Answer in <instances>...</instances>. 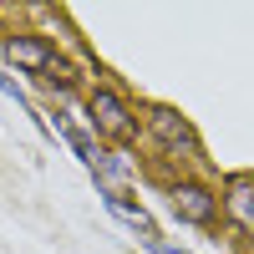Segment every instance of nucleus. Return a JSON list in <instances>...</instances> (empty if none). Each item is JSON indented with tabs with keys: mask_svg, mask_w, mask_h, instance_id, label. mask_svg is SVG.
Wrapping results in <instances>:
<instances>
[{
	"mask_svg": "<svg viewBox=\"0 0 254 254\" xmlns=\"http://www.w3.org/2000/svg\"><path fill=\"white\" fill-rule=\"evenodd\" d=\"M0 92H10V97H15V102H26V92H20V87H15V81H10V76H5V71H0Z\"/></svg>",
	"mask_w": 254,
	"mask_h": 254,
	"instance_id": "8",
	"label": "nucleus"
},
{
	"mask_svg": "<svg viewBox=\"0 0 254 254\" xmlns=\"http://www.w3.org/2000/svg\"><path fill=\"white\" fill-rule=\"evenodd\" d=\"M107 208L127 224V229H137V234L147 239V244H158V229H153V219H147V208H137V203H127V198H117V193H107Z\"/></svg>",
	"mask_w": 254,
	"mask_h": 254,
	"instance_id": "5",
	"label": "nucleus"
},
{
	"mask_svg": "<svg viewBox=\"0 0 254 254\" xmlns=\"http://www.w3.org/2000/svg\"><path fill=\"white\" fill-rule=\"evenodd\" d=\"M153 132L168 142V147H198V137H193V127H188L178 112H168V107H158L153 112Z\"/></svg>",
	"mask_w": 254,
	"mask_h": 254,
	"instance_id": "4",
	"label": "nucleus"
},
{
	"mask_svg": "<svg viewBox=\"0 0 254 254\" xmlns=\"http://www.w3.org/2000/svg\"><path fill=\"white\" fill-rule=\"evenodd\" d=\"M173 214L188 219V224H214L219 219V198L208 188H198V183H178L173 188Z\"/></svg>",
	"mask_w": 254,
	"mask_h": 254,
	"instance_id": "1",
	"label": "nucleus"
},
{
	"mask_svg": "<svg viewBox=\"0 0 254 254\" xmlns=\"http://www.w3.org/2000/svg\"><path fill=\"white\" fill-rule=\"evenodd\" d=\"M92 117L102 132H112V137H132V112H127V102L112 97V92H92Z\"/></svg>",
	"mask_w": 254,
	"mask_h": 254,
	"instance_id": "2",
	"label": "nucleus"
},
{
	"mask_svg": "<svg viewBox=\"0 0 254 254\" xmlns=\"http://www.w3.org/2000/svg\"><path fill=\"white\" fill-rule=\"evenodd\" d=\"M229 208H234L244 224H254V183H249V178L234 183V198H229Z\"/></svg>",
	"mask_w": 254,
	"mask_h": 254,
	"instance_id": "7",
	"label": "nucleus"
},
{
	"mask_svg": "<svg viewBox=\"0 0 254 254\" xmlns=\"http://www.w3.org/2000/svg\"><path fill=\"white\" fill-rule=\"evenodd\" d=\"M147 249H153V254H188V249H168L163 239H158V244H147Z\"/></svg>",
	"mask_w": 254,
	"mask_h": 254,
	"instance_id": "9",
	"label": "nucleus"
},
{
	"mask_svg": "<svg viewBox=\"0 0 254 254\" xmlns=\"http://www.w3.org/2000/svg\"><path fill=\"white\" fill-rule=\"evenodd\" d=\"M10 61H15V66H31V71H51V66H56L51 46H46V41H36V36H15V41H10Z\"/></svg>",
	"mask_w": 254,
	"mask_h": 254,
	"instance_id": "3",
	"label": "nucleus"
},
{
	"mask_svg": "<svg viewBox=\"0 0 254 254\" xmlns=\"http://www.w3.org/2000/svg\"><path fill=\"white\" fill-rule=\"evenodd\" d=\"M56 127H61V137H66V142L76 147V158H81V163H87L92 173H97V168H102V153H97V147H92V137L81 132V127H71L66 117H56Z\"/></svg>",
	"mask_w": 254,
	"mask_h": 254,
	"instance_id": "6",
	"label": "nucleus"
}]
</instances>
